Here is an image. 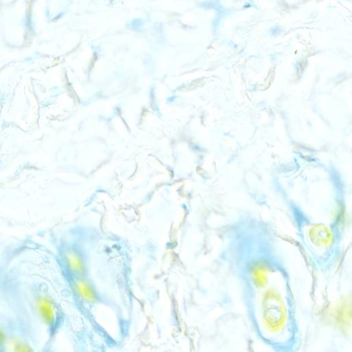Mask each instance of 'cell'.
<instances>
[{
	"instance_id": "6da1fadb",
	"label": "cell",
	"mask_w": 352,
	"mask_h": 352,
	"mask_svg": "<svg viewBox=\"0 0 352 352\" xmlns=\"http://www.w3.org/2000/svg\"><path fill=\"white\" fill-rule=\"evenodd\" d=\"M67 281L74 293L85 302L96 303L99 300L96 288L87 278H71Z\"/></svg>"
}]
</instances>
